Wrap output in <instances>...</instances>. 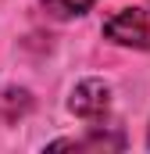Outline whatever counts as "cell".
I'll return each mask as SVG.
<instances>
[{
  "label": "cell",
  "mask_w": 150,
  "mask_h": 154,
  "mask_svg": "<svg viewBox=\"0 0 150 154\" xmlns=\"http://www.w3.org/2000/svg\"><path fill=\"white\" fill-rule=\"evenodd\" d=\"M104 36L122 43V47H147L150 39V22L140 7H122L118 14H111L104 22Z\"/></svg>",
  "instance_id": "obj_1"
},
{
  "label": "cell",
  "mask_w": 150,
  "mask_h": 154,
  "mask_svg": "<svg viewBox=\"0 0 150 154\" xmlns=\"http://www.w3.org/2000/svg\"><path fill=\"white\" fill-rule=\"evenodd\" d=\"M68 108H72V115H79V118H104L107 108H111V90H107L104 82H97V79H86V82H79L72 90Z\"/></svg>",
  "instance_id": "obj_2"
},
{
  "label": "cell",
  "mask_w": 150,
  "mask_h": 154,
  "mask_svg": "<svg viewBox=\"0 0 150 154\" xmlns=\"http://www.w3.org/2000/svg\"><path fill=\"white\" fill-rule=\"evenodd\" d=\"M50 147L54 151H122L125 147V136L122 133H89L82 140H57Z\"/></svg>",
  "instance_id": "obj_3"
},
{
  "label": "cell",
  "mask_w": 150,
  "mask_h": 154,
  "mask_svg": "<svg viewBox=\"0 0 150 154\" xmlns=\"http://www.w3.org/2000/svg\"><path fill=\"white\" fill-rule=\"evenodd\" d=\"M29 108H32V97H29L25 90H18V86H0V122H4V125L18 122L22 115H29Z\"/></svg>",
  "instance_id": "obj_4"
},
{
  "label": "cell",
  "mask_w": 150,
  "mask_h": 154,
  "mask_svg": "<svg viewBox=\"0 0 150 154\" xmlns=\"http://www.w3.org/2000/svg\"><path fill=\"white\" fill-rule=\"evenodd\" d=\"M54 14H82V11H89L97 0H43Z\"/></svg>",
  "instance_id": "obj_5"
}]
</instances>
